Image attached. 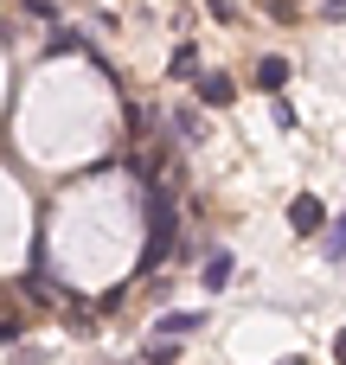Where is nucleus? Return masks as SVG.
<instances>
[{"mask_svg":"<svg viewBox=\"0 0 346 365\" xmlns=\"http://www.w3.org/2000/svg\"><path fill=\"white\" fill-rule=\"evenodd\" d=\"M167 71H173V77H193V71H199V51H193V45H180V51H173V64H167Z\"/></svg>","mask_w":346,"mask_h":365,"instance_id":"nucleus-8","label":"nucleus"},{"mask_svg":"<svg viewBox=\"0 0 346 365\" xmlns=\"http://www.w3.org/2000/svg\"><path fill=\"white\" fill-rule=\"evenodd\" d=\"M327 250H334V257H346V218H340V225H327Z\"/></svg>","mask_w":346,"mask_h":365,"instance_id":"nucleus-10","label":"nucleus"},{"mask_svg":"<svg viewBox=\"0 0 346 365\" xmlns=\"http://www.w3.org/2000/svg\"><path fill=\"white\" fill-rule=\"evenodd\" d=\"M231 96H238V90H231V77H225V71H205V77H199V103H212V109H225Z\"/></svg>","mask_w":346,"mask_h":365,"instance_id":"nucleus-3","label":"nucleus"},{"mask_svg":"<svg viewBox=\"0 0 346 365\" xmlns=\"http://www.w3.org/2000/svg\"><path fill=\"white\" fill-rule=\"evenodd\" d=\"M173 250V186H154L148 192V244H141V276L161 269Z\"/></svg>","mask_w":346,"mask_h":365,"instance_id":"nucleus-1","label":"nucleus"},{"mask_svg":"<svg viewBox=\"0 0 346 365\" xmlns=\"http://www.w3.org/2000/svg\"><path fill=\"white\" fill-rule=\"evenodd\" d=\"M289 225H295V237H315V231L327 225V205H321L315 192H302V199L289 205Z\"/></svg>","mask_w":346,"mask_h":365,"instance_id":"nucleus-2","label":"nucleus"},{"mask_svg":"<svg viewBox=\"0 0 346 365\" xmlns=\"http://www.w3.org/2000/svg\"><path fill=\"white\" fill-rule=\"evenodd\" d=\"M26 13H32V19H58V6H51V0H26Z\"/></svg>","mask_w":346,"mask_h":365,"instance_id":"nucleus-11","label":"nucleus"},{"mask_svg":"<svg viewBox=\"0 0 346 365\" xmlns=\"http://www.w3.org/2000/svg\"><path fill=\"white\" fill-rule=\"evenodd\" d=\"M231 282V250H212V263H205V289H225Z\"/></svg>","mask_w":346,"mask_h":365,"instance_id":"nucleus-5","label":"nucleus"},{"mask_svg":"<svg viewBox=\"0 0 346 365\" xmlns=\"http://www.w3.org/2000/svg\"><path fill=\"white\" fill-rule=\"evenodd\" d=\"M257 83H263V90H283V83H289V58H263V64H257Z\"/></svg>","mask_w":346,"mask_h":365,"instance_id":"nucleus-4","label":"nucleus"},{"mask_svg":"<svg viewBox=\"0 0 346 365\" xmlns=\"http://www.w3.org/2000/svg\"><path fill=\"white\" fill-rule=\"evenodd\" d=\"M212 13H218V19H238V6H231V0H212Z\"/></svg>","mask_w":346,"mask_h":365,"instance_id":"nucleus-12","label":"nucleus"},{"mask_svg":"<svg viewBox=\"0 0 346 365\" xmlns=\"http://www.w3.org/2000/svg\"><path fill=\"white\" fill-rule=\"evenodd\" d=\"M334 359H340V365H346V334H340V340H334Z\"/></svg>","mask_w":346,"mask_h":365,"instance_id":"nucleus-13","label":"nucleus"},{"mask_svg":"<svg viewBox=\"0 0 346 365\" xmlns=\"http://www.w3.org/2000/svg\"><path fill=\"white\" fill-rule=\"evenodd\" d=\"M77 45H83L77 32H51V58H64V51H77Z\"/></svg>","mask_w":346,"mask_h":365,"instance_id":"nucleus-9","label":"nucleus"},{"mask_svg":"<svg viewBox=\"0 0 346 365\" xmlns=\"http://www.w3.org/2000/svg\"><path fill=\"white\" fill-rule=\"evenodd\" d=\"M141 359H148V365H173V359H180V346H173V340H148Z\"/></svg>","mask_w":346,"mask_h":365,"instance_id":"nucleus-7","label":"nucleus"},{"mask_svg":"<svg viewBox=\"0 0 346 365\" xmlns=\"http://www.w3.org/2000/svg\"><path fill=\"white\" fill-rule=\"evenodd\" d=\"M193 327H199V314H167V321H161V340H186Z\"/></svg>","mask_w":346,"mask_h":365,"instance_id":"nucleus-6","label":"nucleus"}]
</instances>
